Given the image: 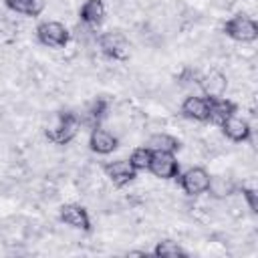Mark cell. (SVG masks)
Returning <instances> with one entry per match:
<instances>
[{"label":"cell","mask_w":258,"mask_h":258,"mask_svg":"<svg viewBox=\"0 0 258 258\" xmlns=\"http://www.w3.org/2000/svg\"><path fill=\"white\" fill-rule=\"evenodd\" d=\"M81 125H83V121H81V117L77 113H73V111H60V113H56L54 123L46 127L44 135L54 145H67V143H71L77 137Z\"/></svg>","instance_id":"6da1fadb"},{"label":"cell","mask_w":258,"mask_h":258,"mask_svg":"<svg viewBox=\"0 0 258 258\" xmlns=\"http://www.w3.org/2000/svg\"><path fill=\"white\" fill-rule=\"evenodd\" d=\"M222 30L226 36L238 42H254L258 38V24L246 14H234L230 20L224 22Z\"/></svg>","instance_id":"7a4b0ae2"},{"label":"cell","mask_w":258,"mask_h":258,"mask_svg":"<svg viewBox=\"0 0 258 258\" xmlns=\"http://www.w3.org/2000/svg\"><path fill=\"white\" fill-rule=\"evenodd\" d=\"M99 48L105 56L113 58V60H127L131 56V42L123 32H103L99 38Z\"/></svg>","instance_id":"3957f363"},{"label":"cell","mask_w":258,"mask_h":258,"mask_svg":"<svg viewBox=\"0 0 258 258\" xmlns=\"http://www.w3.org/2000/svg\"><path fill=\"white\" fill-rule=\"evenodd\" d=\"M36 38L40 44L48 46V48H62L69 44L71 40V32L67 30V26L58 20H46L40 22L36 26Z\"/></svg>","instance_id":"277c9868"},{"label":"cell","mask_w":258,"mask_h":258,"mask_svg":"<svg viewBox=\"0 0 258 258\" xmlns=\"http://www.w3.org/2000/svg\"><path fill=\"white\" fill-rule=\"evenodd\" d=\"M175 179L185 196H200V194H206L208 189L210 173L204 167H189L185 171H179Z\"/></svg>","instance_id":"5b68a950"},{"label":"cell","mask_w":258,"mask_h":258,"mask_svg":"<svg viewBox=\"0 0 258 258\" xmlns=\"http://www.w3.org/2000/svg\"><path fill=\"white\" fill-rule=\"evenodd\" d=\"M147 171H151V173H153L155 177H159V179H173L181 169H179V161H177L175 153L153 151Z\"/></svg>","instance_id":"8992f818"},{"label":"cell","mask_w":258,"mask_h":258,"mask_svg":"<svg viewBox=\"0 0 258 258\" xmlns=\"http://www.w3.org/2000/svg\"><path fill=\"white\" fill-rule=\"evenodd\" d=\"M58 220L75 230L91 232V216L87 208L81 204H62L58 208Z\"/></svg>","instance_id":"52a82bcc"},{"label":"cell","mask_w":258,"mask_h":258,"mask_svg":"<svg viewBox=\"0 0 258 258\" xmlns=\"http://www.w3.org/2000/svg\"><path fill=\"white\" fill-rule=\"evenodd\" d=\"M103 171H105V175L109 177V181H111L115 187H123V185L131 183V181L137 177V171H135V167L129 163V159L107 161V163L103 165Z\"/></svg>","instance_id":"ba28073f"},{"label":"cell","mask_w":258,"mask_h":258,"mask_svg":"<svg viewBox=\"0 0 258 258\" xmlns=\"http://www.w3.org/2000/svg\"><path fill=\"white\" fill-rule=\"evenodd\" d=\"M89 147H91V151L97 153V155H109V153H113V151L119 147V139H117L111 131H107V129H103V127L99 125V127H93V129H91Z\"/></svg>","instance_id":"9c48e42d"},{"label":"cell","mask_w":258,"mask_h":258,"mask_svg":"<svg viewBox=\"0 0 258 258\" xmlns=\"http://www.w3.org/2000/svg\"><path fill=\"white\" fill-rule=\"evenodd\" d=\"M238 111V105L226 97H208V121L214 125H222L228 117Z\"/></svg>","instance_id":"30bf717a"},{"label":"cell","mask_w":258,"mask_h":258,"mask_svg":"<svg viewBox=\"0 0 258 258\" xmlns=\"http://www.w3.org/2000/svg\"><path fill=\"white\" fill-rule=\"evenodd\" d=\"M220 127H222V133H224L230 141H234V143H242V141H248V139L252 137V127H250V123H248L246 119L238 117L236 113H234L232 117H228Z\"/></svg>","instance_id":"8fae6325"},{"label":"cell","mask_w":258,"mask_h":258,"mask_svg":"<svg viewBox=\"0 0 258 258\" xmlns=\"http://www.w3.org/2000/svg\"><path fill=\"white\" fill-rule=\"evenodd\" d=\"M181 115L191 121H208V97L189 95L181 103Z\"/></svg>","instance_id":"7c38bea8"},{"label":"cell","mask_w":258,"mask_h":258,"mask_svg":"<svg viewBox=\"0 0 258 258\" xmlns=\"http://www.w3.org/2000/svg\"><path fill=\"white\" fill-rule=\"evenodd\" d=\"M198 83L204 89V97H224V93L228 89V79L220 71H214L206 77H200Z\"/></svg>","instance_id":"4fadbf2b"},{"label":"cell","mask_w":258,"mask_h":258,"mask_svg":"<svg viewBox=\"0 0 258 258\" xmlns=\"http://www.w3.org/2000/svg\"><path fill=\"white\" fill-rule=\"evenodd\" d=\"M105 14L107 10H105L103 0H85L79 10V16L87 26H99L105 20Z\"/></svg>","instance_id":"5bb4252c"},{"label":"cell","mask_w":258,"mask_h":258,"mask_svg":"<svg viewBox=\"0 0 258 258\" xmlns=\"http://www.w3.org/2000/svg\"><path fill=\"white\" fill-rule=\"evenodd\" d=\"M107 113H109V99L97 97V99L87 107L85 119H81V121L87 123V125L93 129V127H99V125H101V121L107 117Z\"/></svg>","instance_id":"9a60e30c"},{"label":"cell","mask_w":258,"mask_h":258,"mask_svg":"<svg viewBox=\"0 0 258 258\" xmlns=\"http://www.w3.org/2000/svg\"><path fill=\"white\" fill-rule=\"evenodd\" d=\"M147 147L151 151H165V153H175L181 149V141L169 133H153L147 139Z\"/></svg>","instance_id":"2e32d148"},{"label":"cell","mask_w":258,"mask_h":258,"mask_svg":"<svg viewBox=\"0 0 258 258\" xmlns=\"http://www.w3.org/2000/svg\"><path fill=\"white\" fill-rule=\"evenodd\" d=\"M238 187H240V185H238L236 181H232L230 177H224V175H210V183H208V189H206V191H210V196H214V198H228V196L236 194Z\"/></svg>","instance_id":"e0dca14e"},{"label":"cell","mask_w":258,"mask_h":258,"mask_svg":"<svg viewBox=\"0 0 258 258\" xmlns=\"http://www.w3.org/2000/svg\"><path fill=\"white\" fill-rule=\"evenodd\" d=\"M6 8L16 12V14H24V16H38L44 10V0H4Z\"/></svg>","instance_id":"ac0fdd59"},{"label":"cell","mask_w":258,"mask_h":258,"mask_svg":"<svg viewBox=\"0 0 258 258\" xmlns=\"http://www.w3.org/2000/svg\"><path fill=\"white\" fill-rule=\"evenodd\" d=\"M153 256L157 258H177V256H187V252L173 240H161L153 248Z\"/></svg>","instance_id":"d6986e66"},{"label":"cell","mask_w":258,"mask_h":258,"mask_svg":"<svg viewBox=\"0 0 258 258\" xmlns=\"http://www.w3.org/2000/svg\"><path fill=\"white\" fill-rule=\"evenodd\" d=\"M151 149L147 145H141V147H135L129 155V163L135 167V171H143L149 167V161H151Z\"/></svg>","instance_id":"ffe728a7"},{"label":"cell","mask_w":258,"mask_h":258,"mask_svg":"<svg viewBox=\"0 0 258 258\" xmlns=\"http://www.w3.org/2000/svg\"><path fill=\"white\" fill-rule=\"evenodd\" d=\"M238 189H240L242 198L246 200L250 212L256 214V212H258V194H256V189H252V187H238Z\"/></svg>","instance_id":"44dd1931"},{"label":"cell","mask_w":258,"mask_h":258,"mask_svg":"<svg viewBox=\"0 0 258 258\" xmlns=\"http://www.w3.org/2000/svg\"><path fill=\"white\" fill-rule=\"evenodd\" d=\"M179 81L181 83H198L200 77H198V73L194 69H183V73L179 75Z\"/></svg>","instance_id":"7402d4cb"},{"label":"cell","mask_w":258,"mask_h":258,"mask_svg":"<svg viewBox=\"0 0 258 258\" xmlns=\"http://www.w3.org/2000/svg\"><path fill=\"white\" fill-rule=\"evenodd\" d=\"M129 256H147V252H143V250H133V252H129Z\"/></svg>","instance_id":"603a6c76"}]
</instances>
